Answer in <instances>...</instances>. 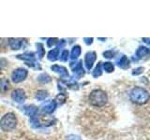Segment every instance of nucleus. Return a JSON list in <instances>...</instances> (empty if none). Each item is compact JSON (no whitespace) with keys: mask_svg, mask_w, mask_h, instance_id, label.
Segmentation results:
<instances>
[{"mask_svg":"<svg viewBox=\"0 0 150 140\" xmlns=\"http://www.w3.org/2000/svg\"><path fill=\"white\" fill-rule=\"evenodd\" d=\"M129 98L133 103L137 105H144L149 100V93L142 87H135L130 91Z\"/></svg>","mask_w":150,"mask_h":140,"instance_id":"1","label":"nucleus"},{"mask_svg":"<svg viewBox=\"0 0 150 140\" xmlns=\"http://www.w3.org/2000/svg\"><path fill=\"white\" fill-rule=\"evenodd\" d=\"M108 101V96L107 93L100 90V89H97L91 92L90 95H89V102L90 104L94 106L100 107L106 105Z\"/></svg>","mask_w":150,"mask_h":140,"instance_id":"2","label":"nucleus"},{"mask_svg":"<svg viewBox=\"0 0 150 140\" xmlns=\"http://www.w3.org/2000/svg\"><path fill=\"white\" fill-rule=\"evenodd\" d=\"M17 125V118L13 113L5 114L0 120V128L5 132L12 131Z\"/></svg>","mask_w":150,"mask_h":140,"instance_id":"3","label":"nucleus"},{"mask_svg":"<svg viewBox=\"0 0 150 140\" xmlns=\"http://www.w3.org/2000/svg\"><path fill=\"white\" fill-rule=\"evenodd\" d=\"M27 70L25 68H17L15 69L11 74V79L13 82L19 83L23 81L27 77Z\"/></svg>","mask_w":150,"mask_h":140,"instance_id":"4","label":"nucleus"},{"mask_svg":"<svg viewBox=\"0 0 150 140\" xmlns=\"http://www.w3.org/2000/svg\"><path fill=\"white\" fill-rule=\"evenodd\" d=\"M11 98L14 102L18 103V104H23L26 99V94L23 90L22 89H16L11 93Z\"/></svg>","mask_w":150,"mask_h":140,"instance_id":"5","label":"nucleus"},{"mask_svg":"<svg viewBox=\"0 0 150 140\" xmlns=\"http://www.w3.org/2000/svg\"><path fill=\"white\" fill-rule=\"evenodd\" d=\"M97 58V54L95 51H88L86 54V57H84V64H86V66L88 70H90L93 67V64L95 63Z\"/></svg>","mask_w":150,"mask_h":140,"instance_id":"6","label":"nucleus"},{"mask_svg":"<svg viewBox=\"0 0 150 140\" xmlns=\"http://www.w3.org/2000/svg\"><path fill=\"white\" fill-rule=\"evenodd\" d=\"M51 69L53 70L54 72L59 74L60 77L62 78H69L68 69L66 68L65 66H62V65H58V64H54V65H52Z\"/></svg>","mask_w":150,"mask_h":140,"instance_id":"7","label":"nucleus"},{"mask_svg":"<svg viewBox=\"0 0 150 140\" xmlns=\"http://www.w3.org/2000/svg\"><path fill=\"white\" fill-rule=\"evenodd\" d=\"M23 42H26L25 39H23V38H8V45L9 47L12 49V50H20L23 46Z\"/></svg>","mask_w":150,"mask_h":140,"instance_id":"8","label":"nucleus"},{"mask_svg":"<svg viewBox=\"0 0 150 140\" xmlns=\"http://www.w3.org/2000/svg\"><path fill=\"white\" fill-rule=\"evenodd\" d=\"M56 106H57L56 102L54 100H51L48 103H46L45 105L42 106V111H43L44 113L51 114V113H53V112L55 110Z\"/></svg>","mask_w":150,"mask_h":140,"instance_id":"9","label":"nucleus"},{"mask_svg":"<svg viewBox=\"0 0 150 140\" xmlns=\"http://www.w3.org/2000/svg\"><path fill=\"white\" fill-rule=\"evenodd\" d=\"M82 63H83V61H79V62H76V64H75V66H72L73 73L74 75H76L78 78H82L84 76V74H86Z\"/></svg>","mask_w":150,"mask_h":140,"instance_id":"10","label":"nucleus"},{"mask_svg":"<svg viewBox=\"0 0 150 140\" xmlns=\"http://www.w3.org/2000/svg\"><path fill=\"white\" fill-rule=\"evenodd\" d=\"M23 112H25V114L28 117H30V118H34V117H37L38 116V112H39V109H38V107L35 106H26L23 107Z\"/></svg>","mask_w":150,"mask_h":140,"instance_id":"11","label":"nucleus"},{"mask_svg":"<svg viewBox=\"0 0 150 140\" xmlns=\"http://www.w3.org/2000/svg\"><path fill=\"white\" fill-rule=\"evenodd\" d=\"M117 65L122 69H128L130 66V61L127 56H122L120 60L117 62Z\"/></svg>","mask_w":150,"mask_h":140,"instance_id":"12","label":"nucleus"},{"mask_svg":"<svg viewBox=\"0 0 150 140\" xmlns=\"http://www.w3.org/2000/svg\"><path fill=\"white\" fill-rule=\"evenodd\" d=\"M149 54V49L147 47H144V46H141L138 48V50H136V56L138 58H143L147 56Z\"/></svg>","mask_w":150,"mask_h":140,"instance_id":"13","label":"nucleus"},{"mask_svg":"<svg viewBox=\"0 0 150 140\" xmlns=\"http://www.w3.org/2000/svg\"><path fill=\"white\" fill-rule=\"evenodd\" d=\"M17 58L22 59L25 62H31V61H35V53L33 52H25L23 54L17 55Z\"/></svg>","mask_w":150,"mask_h":140,"instance_id":"14","label":"nucleus"},{"mask_svg":"<svg viewBox=\"0 0 150 140\" xmlns=\"http://www.w3.org/2000/svg\"><path fill=\"white\" fill-rule=\"evenodd\" d=\"M58 55H59V49L57 48H55V49H53V50H51L49 52H48V59L50 61H52V62H54V61L57 60L58 58Z\"/></svg>","mask_w":150,"mask_h":140,"instance_id":"15","label":"nucleus"},{"mask_svg":"<svg viewBox=\"0 0 150 140\" xmlns=\"http://www.w3.org/2000/svg\"><path fill=\"white\" fill-rule=\"evenodd\" d=\"M81 51H82L81 47H80L79 45H75L73 48H72V50H71V54H70V58H71L72 60H76L79 57V56H80V54H81Z\"/></svg>","mask_w":150,"mask_h":140,"instance_id":"16","label":"nucleus"},{"mask_svg":"<svg viewBox=\"0 0 150 140\" xmlns=\"http://www.w3.org/2000/svg\"><path fill=\"white\" fill-rule=\"evenodd\" d=\"M49 96V93L45 90H40L36 92V98L39 101H43Z\"/></svg>","mask_w":150,"mask_h":140,"instance_id":"17","label":"nucleus"},{"mask_svg":"<svg viewBox=\"0 0 150 140\" xmlns=\"http://www.w3.org/2000/svg\"><path fill=\"white\" fill-rule=\"evenodd\" d=\"M38 80H39L40 83H43V84H46V83H49L51 80H52V78L51 77L49 76L48 74H46V73H42L40 74L39 77H38Z\"/></svg>","mask_w":150,"mask_h":140,"instance_id":"18","label":"nucleus"},{"mask_svg":"<svg viewBox=\"0 0 150 140\" xmlns=\"http://www.w3.org/2000/svg\"><path fill=\"white\" fill-rule=\"evenodd\" d=\"M101 64H102V63H100H100H98V64L96 65L95 69L93 70L92 75H93V77H94V78H98V77H100V76H101V74H102Z\"/></svg>","mask_w":150,"mask_h":140,"instance_id":"19","label":"nucleus"},{"mask_svg":"<svg viewBox=\"0 0 150 140\" xmlns=\"http://www.w3.org/2000/svg\"><path fill=\"white\" fill-rule=\"evenodd\" d=\"M102 65H103V69H104L107 73H112V72H114L115 66H114V64H112V63H110V62H106V63H103Z\"/></svg>","mask_w":150,"mask_h":140,"instance_id":"20","label":"nucleus"},{"mask_svg":"<svg viewBox=\"0 0 150 140\" xmlns=\"http://www.w3.org/2000/svg\"><path fill=\"white\" fill-rule=\"evenodd\" d=\"M36 46H37V49H38V54H39V57H40V59H41L44 56V54H45L44 47H43V45H42L41 43H37Z\"/></svg>","mask_w":150,"mask_h":140,"instance_id":"21","label":"nucleus"},{"mask_svg":"<svg viewBox=\"0 0 150 140\" xmlns=\"http://www.w3.org/2000/svg\"><path fill=\"white\" fill-rule=\"evenodd\" d=\"M8 86H9V83L6 78H2L1 80H0V90L3 89L4 91H6L8 89Z\"/></svg>","mask_w":150,"mask_h":140,"instance_id":"22","label":"nucleus"},{"mask_svg":"<svg viewBox=\"0 0 150 140\" xmlns=\"http://www.w3.org/2000/svg\"><path fill=\"white\" fill-rule=\"evenodd\" d=\"M66 99H67V95L64 94V93H59V94L56 96V99L54 101L55 102L57 101L58 103H60V104H64Z\"/></svg>","mask_w":150,"mask_h":140,"instance_id":"23","label":"nucleus"},{"mask_svg":"<svg viewBox=\"0 0 150 140\" xmlns=\"http://www.w3.org/2000/svg\"><path fill=\"white\" fill-rule=\"evenodd\" d=\"M68 59H69V50H63V52L61 53L60 60L62 61V62H67Z\"/></svg>","mask_w":150,"mask_h":140,"instance_id":"24","label":"nucleus"},{"mask_svg":"<svg viewBox=\"0 0 150 140\" xmlns=\"http://www.w3.org/2000/svg\"><path fill=\"white\" fill-rule=\"evenodd\" d=\"M115 51L114 50H106L103 52V56H104L105 58H108V59H110V58H112L114 57V55H115Z\"/></svg>","mask_w":150,"mask_h":140,"instance_id":"25","label":"nucleus"},{"mask_svg":"<svg viewBox=\"0 0 150 140\" xmlns=\"http://www.w3.org/2000/svg\"><path fill=\"white\" fill-rule=\"evenodd\" d=\"M58 42V39L55 38V37H51V38H48V41H47V46L48 47H52L53 45H55Z\"/></svg>","mask_w":150,"mask_h":140,"instance_id":"26","label":"nucleus"},{"mask_svg":"<svg viewBox=\"0 0 150 140\" xmlns=\"http://www.w3.org/2000/svg\"><path fill=\"white\" fill-rule=\"evenodd\" d=\"M144 67H137V68H135L133 69V71H132V75H134V76H137V75H140L141 73H143L144 72Z\"/></svg>","mask_w":150,"mask_h":140,"instance_id":"27","label":"nucleus"},{"mask_svg":"<svg viewBox=\"0 0 150 140\" xmlns=\"http://www.w3.org/2000/svg\"><path fill=\"white\" fill-rule=\"evenodd\" d=\"M83 40H84V43H86V45H90V44L93 43V38H92V37H84Z\"/></svg>","mask_w":150,"mask_h":140,"instance_id":"28","label":"nucleus"},{"mask_svg":"<svg viewBox=\"0 0 150 140\" xmlns=\"http://www.w3.org/2000/svg\"><path fill=\"white\" fill-rule=\"evenodd\" d=\"M67 140H81V139H80V137H78L77 135L71 134V135H69L67 137Z\"/></svg>","mask_w":150,"mask_h":140,"instance_id":"29","label":"nucleus"},{"mask_svg":"<svg viewBox=\"0 0 150 140\" xmlns=\"http://www.w3.org/2000/svg\"><path fill=\"white\" fill-rule=\"evenodd\" d=\"M57 44H58V47H57V49H61V48H63V47L66 45V41L64 40V39H61L60 41H58L57 42Z\"/></svg>","mask_w":150,"mask_h":140,"instance_id":"30","label":"nucleus"},{"mask_svg":"<svg viewBox=\"0 0 150 140\" xmlns=\"http://www.w3.org/2000/svg\"><path fill=\"white\" fill-rule=\"evenodd\" d=\"M143 40H144L145 43H149V38H143Z\"/></svg>","mask_w":150,"mask_h":140,"instance_id":"31","label":"nucleus"}]
</instances>
